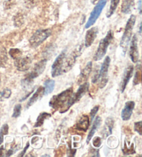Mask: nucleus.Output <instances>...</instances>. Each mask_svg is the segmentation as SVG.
I'll use <instances>...</instances> for the list:
<instances>
[{
    "label": "nucleus",
    "mask_w": 142,
    "mask_h": 157,
    "mask_svg": "<svg viewBox=\"0 0 142 157\" xmlns=\"http://www.w3.org/2000/svg\"><path fill=\"white\" fill-rule=\"evenodd\" d=\"M73 94V88L70 87L62 91L58 95L53 96L49 101V106L55 111H59L61 113L67 112V106L68 102Z\"/></svg>",
    "instance_id": "nucleus-1"
},
{
    "label": "nucleus",
    "mask_w": 142,
    "mask_h": 157,
    "mask_svg": "<svg viewBox=\"0 0 142 157\" xmlns=\"http://www.w3.org/2000/svg\"><path fill=\"white\" fill-rule=\"evenodd\" d=\"M46 62H47V60L46 59H42L41 61L38 62L37 63L35 64L32 71L25 75V77L23 78L21 82V85L24 89L29 88L34 82L35 78H37L42 74L46 68Z\"/></svg>",
    "instance_id": "nucleus-2"
},
{
    "label": "nucleus",
    "mask_w": 142,
    "mask_h": 157,
    "mask_svg": "<svg viewBox=\"0 0 142 157\" xmlns=\"http://www.w3.org/2000/svg\"><path fill=\"white\" fill-rule=\"evenodd\" d=\"M135 21L136 16L135 15H132L130 16V17L128 19L126 25H125L124 33L123 34L121 42H120V46H121L124 53H126L128 45H129V43L130 42L131 37H132V33L134 26L135 24Z\"/></svg>",
    "instance_id": "nucleus-3"
},
{
    "label": "nucleus",
    "mask_w": 142,
    "mask_h": 157,
    "mask_svg": "<svg viewBox=\"0 0 142 157\" xmlns=\"http://www.w3.org/2000/svg\"><path fill=\"white\" fill-rule=\"evenodd\" d=\"M113 38L114 33L112 31L110 30L108 32L107 35H106L104 38H103L99 42V47H98L97 50L94 56V59L95 61L101 60L105 56L106 52H107L108 47L112 41Z\"/></svg>",
    "instance_id": "nucleus-4"
},
{
    "label": "nucleus",
    "mask_w": 142,
    "mask_h": 157,
    "mask_svg": "<svg viewBox=\"0 0 142 157\" xmlns=\"http://www.w3.org/2000/svg\"><path fill=\"white\" fill-rule=\"evenodd\" d=\"M51 35L50 29H40L35 31L29 39V44L32 48H37L49 37Z\"/></svg>",
    "instance_id": "nucleus-5"
},
{
    "label": "nucleus",
    "mask_w": 142,
    "mask_h": 157,
    "mask_svg": "<svg viewBox=\"0 0 142 157\" xmlns=\"http://www.w3.org/2000/svg\"><path fill=\"white\" fill-rule=\"evenodd\" d=\"M106 4H107V0H99L89 15L88 20L85 24V29H88L92 25H94L97 19L99 17L101 13L104 9Z\"/></svg>",
    "instance_id": "nucleus-6"
},
{
    "label": "nucleus",
    "mask_w": 142,
    "mask_h": 157,
    "mask_svg": "<svg viewBox=\"0 0 142 157\" xmlns=\"http://www.w3.org/2000/svg\"><path fill=\"white\" fill-rule=\"evenodd\" d=\"M110 64V58L109 56H106L103 61L101 67L99 70V80L97 82H99V86L101 89L104 88L108 84V69Z\"/></svg>",
    "instance_id": "nucleus-7"
},
{
    "label": "nucleus",
    "mask_w": 142,
    "mask_h": 157,
    "mask_svg": "<svg viewBox=\"0 0 142 157\" xmlns=\"http://www.w3.org/2000/svg\"><path fill=\"white\" fill-rule=\"evenodd\" d=\"M89 84L87 82H85L83 84L81 85V86H79V88L78 89L77 91H76L75 94H73L72 96L71 97L69 102H68L67 106V111L69 109V108L72 107L73 104L78 102L85 95L87 92L89 90Z\"/></svg>",
    "instance_id": "nucleus-8"
},
{
    "label": "nucleus",
    "mask_w": 142,
    "mask_h": 157,
    "mask_svg": "<svg viewBox=\"0 0 142 157\" xmlns=\"http://www.w3.org/2000/svg\"><path fill=\"white\" fill-rule=\"evenodd\" d=\"M82 50H83V45L80 46L79 48L73 51L69 58H67L66 61L64 62L63 67H62V74L68 72L73 68L76 62V59L81 55Z\"/></svg>",
    "instance_id": "nucleus-9"
},
{
    "label": "nucleus",
    "mask_w": 142,
    "mask_h": 157,
    "mask_svg": "<svg viewBox=\"0 0 142 157\" xmlns=\"http://www.w3.org/2000/svg\"><path fill=\"white\" fill-rule=\"evenodd\" d=\"M65 58H66V53L65 51H62L56 58L51 67V75L53 78L58 76L62 74V67H63Z\"/></svg>",
    "instance_id": "nucleus-10"
},
{
    "label": "nucleus",
    "mask_w": 142,
    "mask_h": 157,
    "mask_svg": "<svg viewBox=\"0 0 142 157\" xmlns=\"http://www.w3.org/2000/svg\"><path fill=\"white\" fill-rule=\"evenodd\" d=\"M138 40L136 35L135 34L131 40V44L130 47V57L131 60L134 63H136L139 61V53L138 50Z\"/></svg>",
    "instance_id": "nucleus-11"
},
{
    "label": "nucleus",
    "mask_w": 142,
    "mask_h": 157,
    "mask_svg": "<svg viewBox=\"0 0 142 157\" xmlns=\"http://www.w3.org/2000/svg\"><path fill=\"white\" fill-rule=\"evenodd\" d=\"M32 59L29 56L23 57L18 58L15 60V65L16 68L20 71H26L31 67Z\"/></svg>",
    "instance_id": "nucleus-12"
},
{
    "label": "nucleus",
    "mask_w": 142,
    "mask_h": 157,
    "mask_svg": "<svg viewBox=\"0 0 142 157\" xmlns=\"http://www.w3.org/2000/svg\"><path fill=\"white\" fill-rule=\"evenodd\" d=\"M134 71V67L133 65H129L127 67V68L125 69L124 75H123L122 80L121 84H120V90H121V93H124L125 88H126L127 85L129 82L131 77L132 76Z\"/></svg>",
    "instance_id": "nucleus-13"
},
{
    "label": "nucleus",
    "mask_w": 142,
    "mask_h": 157,
    "mask_svg": "<svg viewBox=\"0 0 142 157\" xmlns=\"http://www.w3.org/2000/svg\"><path fill=\"white\" fill-rule=\"evenodd\" d=\"M99 33V29L97 27H92L87 31L85 38V46L86 47H89L93 43H94L95 39Z\"/></svg>",
    "instance_id": "nucleus-14"
},
{
    "label": "nucleus",
    "mask_w": 142,
    "mask_h": 157,
    "mask_svg": "<svg viewBox=\"0 0 142 157\" xmlns=\"http://www.w3.org/2000/svg\"><path fill=\"white\" fill-rule=\"evenodd\" d=\"M135 103L134 101H128L125 102L124 108L122 110L121 112V118L123 121H127L130 120L131 116L132 114V112L135 108Z\"/></svg>",
    "instance_id": "nucleus-15"
},
{
    "label": "nucleus",
    "mask_w": 142,
    "mask_h": 157,
    "mask_svg": "<svg viewBox=\"0 0 142 157\" xmlns=\"http://www.w3.org/2000/svg\"><path fill=\"white\" fill-rule=\"evenodd\" d=\"M92 62L90 61L88 62L86 64V66L84 67L81 72V74L79 75L78 79V83L81 84L83 82H86L87 78L89 76L90 74L92 72Z\"/></svg>",
    "instance_id": "nucleus-16"
},
{
    "label": "nucleus",
    "mask_w": 142,
    "mask_h": 157,
    "mask_svg": "<svg viewBox=\"0 0 142 157\" xmlns=\"http://www.w3.org/2000/svg\"><path fill=\"white\" fill-rule=\"evenodd\" d=\"M90 122L89 117L86 115H83L76 124V128L79 131L86 132L89 126Z\"/></svg>",
    "instance_id": "nucleus-17"
},
{
    "label": "nucleus",
    "mask_w": 142,
    "mask_h": 157,
    "mask_svg": "<svg viewBox=\"0 0 142 157\" xmlns=\"http://www.w3.org/2000/svg\"><path fill=\"white\" fill-rule=\"evenodd\" d=\"M114 119L112 117H109L106 119L105 123V126L103 129V136L104 137V139L108 137L110 135L112 134V129L114 128Z\"/></svg>",
    "instance_id": "nucleus-18"
},
{
    "label": "nucleus",
    "mask_w": 142,
    "mask_h": 157,
    "mask_svg": "<svg viewBox=\"0 0 142 157\" xmlns=\"http://www.w3.org/2000/svg\"><path fill=\"white\" fill-rule=\"evenodd\" d=\"M93 121H94V123H93L92 128H91V129H90V131L89 132L88 136H87V140H86L87 144H88V143H89L90 140H91V139H92V137L94 136L95 132H97V129L99 128L101 124L102 119L100 117V116H97V117L95 118V120Z\"/></svg>",
    "instance_id": "nucleus-19"
},
{
    "label": "nucleus",
    "mask_w": 142,
    "mask_h": 157,
    "mask_svg": "<svg viewBox=\"0 0 142 157\" xmlns=\"http://www.w3.org/2000/svg\"><path fill=\"white\" fill-rule=\"evenodd\" d=\"M43 95H44V87H42V86H40V87H38L37 90L35 91L33 96L30 98L28 103L26 105V109H29L30 107L32 106V105H34L35 102H37L38 100L41 98V97H42Z\"/></svg>",
    "instance_id": "nucleus-20"
},
{
    "label": "nucleus",
    "mask_w": 142,
    "mask_h": 157,
    "mask_svg": "<svg viewBox=\"0 0 142 157\" xmlns=\"http://www.w3.org/2000/svg\"><path fill=\"white\" fill-rule=\"evenodd\" d=\"M134 6H135L134 0H123L121 9V12L124 14H129L132 10Z\"/></svg>",
    "instance_id": "nucleus-21"
},
{
    "label": "nucleus",
    "mask_w": 142,
    "mask_h": 157,
    "mask_svg": "<svg viewBox=\"0 0 142 157\" xmlns=\"http://www.w3.org/2000/svg\"><path fill=\"white\" fill-rule=\"evenodd\" d=\"M44 95H48L53 91L55 86V81L51 79H48L44 83Z\"/></svg>",
    "instance_id": "nucleus-22"
},
{
    "label": "nucleus",
    "mask_w": 142,
    "mask_h": 157,
    "mask_svg": "<svg viewBox=\"0 0 142 157\" xmlns=\"http://www.w3.org/2000/svg\"><path fill=\"white\" fill-rule=\"evenodd\" d=\"M51 114L49 113L46 112H42L40 113V115L38 116V117L36 120V122L34 124V128H39V127L42 126V124L44 123V122L49 118L51 117Z\"/></svg>",
    "instance_id": "nucleus-23"
},
{
    "label": "nucleus",
    "mask_w": 142,
    "mask_h": 157,
    "mask_svg": "<svg viewBox=\"0 0 142 157\" xmlns=\"http://www.w3.org/2000/svg\"><path fill=\"white\" fill-rule=\"evenodd\" d=\"M120 0H111L110 2V6L108 12L107 13V17H110L112 15L114 14V11H115L117 6L119 4Z\"/></svg>",
    "instance_id": "nucleus-24"
},
{
    "label": "nucleus",
    "mask_w": 142,
    "mask_h": 157,
    "mask_svg": "<svg viewBox=\"0 0 142 157\" xmlns=\"http://www.w3.org/2000/svg\"><path fill=\"white\" fill-rule=\"evenodd\" d=\"M141 82V66L139 64L137 68H136V71L135 73V78L133 80V85H137L140 84Z\"/></svg>",
    "instance_id": "nucleus-25"
},
{
    "label": "nucleus",
    "mask_w": 142,
    "mask_h": 157,
    "mask_svg": "<svg viewBox=\"0 0 142 157\" xmlns=\"http://www.w3.org/2000/svg\"><path fill=\"white\" fill-rule=\"evenodd\" d=\"M9 55L15 60V59L20 58L22 55V52L19 48H10L9 51Z\"/></svg>",
    "instance_id": "nucleus-26"
},
{
    "label": "nucleus",
    "mask_w": 142,
    "mask_h": 157,
    "mask_svg": "<svg viewBox=\"0 0 142 157\" xmlns=\"http://www.w3.org/2000/svg\"><path fill=\"white\" fill-rule=\"evenodd\" d=\"M9 133V125L7 124H4L2 128L0 129V144H2L4 141V136Z\"/></svg>",
    "instance_id": "nucleus-27"
},
{
    "label": "nucleus",
    "mask_w": 142,
    "mask_h": 157,
    "mask_svg": "<svg viewBox=\"0 0 142 157\" xmlns=\"http://www.w3.org/2000/svg\"><path fill=\"white\" fill-rule=\"evenodd\" d=\"M122 151H123V152H124V155H130V154H133L136 153L135 148H134L133 144L130 145V147H128L126 143H125L124 147L123 148Z\"/></svg>",
    "instance_id": "nucleus-28"
},
{
    "label": "nucleus",
    "mask_w": 142,
    "mask_h": 157,
    "mask_svg": "<svg viewBox=\"0 0 142 157\" xmlns=\"http://www.w3.org/2000/svg\"><path fill=\"white\" fill-rule=\"evenodd\" d=\"M22 111V105L20 104L16 105L14 107V110H13V113L12 115L13 118H18L21 114Z\"/></svg>",
    "instance_id": "nucleus-29"
},
{
    "label": "nucleus",
    "mask_w": 142,
    "mask_h": 157,
    "mask_svg": "<svg viewBox=\"0 0 142 157\" xmlns=\"http://www.w3.org/2000/svg\"><path fill=\"white\" fill-rule=\"evenodd\" d=\"M11 90L9 89H5L2 92V93H0V97H2V98H10V96H11Z\"/></svg>",
    "instance_id": "nucleus-30"
},
{
    "label": "nucleus",
    "mask_w": 142,
    "mask_h": 157,
    "mask_svg": "<svg viewBox=\"0 0 142 157\" xmlns=\"http://www.w3.org/2000/svg\"><path fill=\"white\" fill-rule=\"evenodd\" d=\"M135 132H137L139 135L142 134V122L138 121L135 123V126H134Z\"/></svg>",
    "instance_id": "nucleus-31"
},
{
    "label": "nucleus",
    "mask_w": 142,
    "mask_h": 157,
    "mask_svg": "<svg viewBox=\"0 0 142 157\" xmlns=\"http://www.w3.org/2000/svg\"><path fill=\"white\" fill-rule=\"evenodd\" d=\"M99 109V106H95L93 109H92L91 112H90V123H92V121H94L95 116H96L97 113L98 112V111Z\"/></svg>",
    "instance_id": "nucleus-32"
},
{
    "label": "nucleus",
    "mask_w": 142,
    "mask_h": 157,
    "mask_svg": "<svg viewBox=\"0 0 142 157\" xmlns=\"http://www.w3.org/2000/svg\"><path fill=\"white\" fill-rule=\"evenodd\" d=\"M93 146L96 148H99L101 145V139L100 137H95L94 139H93Z\"/></svg>",
    "instance_id": "nucleus-33"
},
{
    "label": "nucleus",
    "mask_w": 142,
    "mask_h": 157,
    "mask_svg": "<svg viewBox=\"0 0 142 157\" xmlns=\"http://www.w3.org/2000/svg\"><path fill=\"white\" fill-rule=\"evenodd\" d=\"M89 156H99V150L97 149H93L90 148L89 151Z\"/></svg>",
    "instance_id": "nucleus-34"
},
{
    "label": "nucleus",
    "mask_w": 142,
    "mask_h": 157,
    "mask_svg": "<svg viewBox=\"0 0 142 157\" xmlns=\"http://www.w3.org/2000/svg\"><path fill=\"white\" fill-rule=\"evenodd\" d=\"M29 147V143H27V144H26V147L24 148L23 151H22V152L20 153V154H19L18 156H24V154H25V153H26V150H27V149H28Z\"/></svg>",
    "instance_id": "nucleus-35"
},
{
    "label": "nucleus",
    "mask_w": 142,
    "mask_h": 157,
    "mask_svg": "<svg viewBox=\"0 0 142 157\" xmlns=\"http://www.w3.org/2000/svg\"><path fill=\"white\" fill-rule=\"evenodd\" d=\"M13 149H10V150L9 151H7V152H6V156H11L12 154H13Z\"/></svg>",
    "instance_id": "nucleus-36"
},
{
    "label": "nucleus",
    "mask_w": 142,
    "mask_h": 157,
    "mask_svg": "<svg viewBox=\"0 0 142 157\" xmlns=\"http://www.w3.org/2000/svg\"><path fill=\"white\" fill-rule=\"evenodd\" d=\"M139 11L140 14H141V0L139 1Z\"/></svg>",
    "instance_id": "nucleus-37"
},
{
    "label": "nucleus",
    "mask_w": 142,
    "mask_h": 157,
    "mask_svg": "<svg viewBox=\"0 0 142 157\" xmlns=\"http://www.w3.org/2000/svg\"><path fill=\"white\" fill-rule=\"evenodd\" d=\"M3 150H4V146H2V147L0 148V156H4Z\"/></svg>",
    "instance_id": "nucleus-38"
},
{
    "label": "nucleus",
    "mask_w": 142,
    "mask_h": 157,
    "mask_svg": "<svg viewBox=\"0 0 142 157\" xmlns=\"http://www.w3.org/2000/svg\"><path fill=\"white\" fill-rule=\"evenodd\" d=\"M141 24H140V26H139V33L141 34Z\"/></svg>",
    "instance_id": "nucleus-39"
},
{
    "label": "nucleus",
    "mask_w": 142,
    "mask_h": 157,
    "mask_svg": "<svg viewBox=\"0 0 142 157\" xmlns=\"http://www.w3.org/2000/svg\"><path fill=\"white\" fill-rule=\"evenodd\" d=\"M98 1V0H92V4H95V3H96V2Z\"/></svg>",
    "instance_id": "nucleus-40"
},
{
    "label": "nucleus",
    "mask_w": 142,
    "mask_h": 157,
    "mask_svg": "<svg viewBox=\"0 0 142 157\" xmlns=\"http://www.w3.org/2000/svg\"><path fill=\"white\" fill-rule=\"evenodd\" d=\"M0 81H1V80H0Z\"/></svg>",
    "instance_id": "nucleus-41"
}]
</instances>
